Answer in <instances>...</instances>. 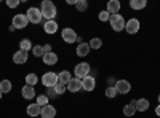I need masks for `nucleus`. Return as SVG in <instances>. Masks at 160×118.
<instances>
[{
  "instance_id": "e433bc0d",
  "label": "nucleus",
  "mask_w": 160,
  "mask_h": 118,
  "mask_svg": "<svg viewBox=\"0 0 160 118\" xmlns=\"http://www.w3.org/2000/svg\"><path fill=\"white\" fill-rule=\"evenodd\" d=\"M77 2H78V0H68L69 5H77Z\"/></svg>"
},
{
  "instance_id": "412c9836",
  "label": "nucleus",
  "mask_w": 160,
  "mask_h": 118,
  "mask_svg": "<svg viewBox=\"0 0 160 118\" xmlns=\"http://www.w3.org/2000/svg\"><path fill=\"white\" fill-rule=\"evenodd\" d=\"M75 53H77V56H87L88 53H90V45L88 43H80L78 46H77V50H75Z\"/></svg>"
},
{
  "instance_id": "7c9ffc66",
  "label": "nucleus",
  "mask_w": 160,
  "mask_h": 118,
  "mask_svg": "<svg viewBox=\"0 0 160 118\" xmlns=\"http://www.w3.org/2000/svg\"><path fill=\"white\" fill-rule=\"evenodd\" d=\"M117 96V89L114 86H109V88H106V97H109V99H114Z\"/></svg>"
},
{
  "instance_id": "c9c22d12",
  "label": "nucleus",
  "mask_w": 160,
  "mask_h": 118,
  "mask_svg": "<svg viewBox=\"0 0 160 118\" xmlns=\"http://www.w3.org/2000/svg\"><path fill=\"white\" fill-rule=\"evenodd\" d=\"M43 53H51V45H43Z\"/></svg>"
},
{
  "instance_id": "58836bf2",
  "label": "nucleus",
  "mask_w": 160,
  "mask_h": 118,
  "mask_svg": "<svg viewBox=\"0 0 160 118\" xmlns=\"http://www.w3.org/2000/svg\"><path fill=\"white\" fill-rule=\"evenodd\" d=\"M158 106H160V94H158Z\"/></svg>"
},
{
  "instance_id": "4468645a",
  "label": "nucleus",
  "mask_w": 160,
  "mask_h": 118,
  "mask_svg": "<svg viewBox=\"0 0 160 118\" xmlns=\"http://www.w3.org/2000/svg\"><path fill=\"white\" fill-rule=\"evenodd\" d=\"M71 80H72V77H71L69 70H62V72H59V73H58V82H59V85L68 86Z\"/></svg>"
},
{
  "instance_id": "f8f14e48",
  "label": "nucleus",
  "mask_w": 160,
  "mask_h": 118,
  "mask_svg": "<svg viewBox=\"0 0 160 118\" xmlns=\"http://www.w3.org/2000/svg\"><path fill=\"white\" fill-rule=\"evenodd\" d=\"M21 94H22V97H24V99L31 101V99H34V97H35V89H34V86L24 85V86H22V89H21Z\"/></svg>"
},
{
  "instance_id": "cd10ccee",
  "label": "nucleus",
  "mask_w": 160,
  "mask_h": 118,
  "mask_svg": "<svg viewBox=\"0 0 160 118\" xmlns=\"http://www.w3.org/2000/svg\"><path fill=\"white\" fill-rule=\"evenodd\" d=\"M37 104H38L40 107L48 106V97H47V94H40V96H37Z\"/></svg>"
},
{
  "instance_id": "a878e982",
  "label": "nucleus",
  "mask_w": 160,
  "mask_h": 118,
  "mask_svg": "<svg viewBox=\"0 0 160 118\" xmlns=\"http://www.w3.org/2000/svg\"><path fill=\"white\" fill-rule=\"evenodd\" d=\"M38 82V78L35 73H28L26 75V85H29V86H35Z\"/></svg>"
},
{
  "instance_id": "b1692460",
  "label": "nucleus",
  "mask_w": 160,
  "mask_h": 118,
  "mask_svg": "<svg viewBox=\"0 0 160 118\" xmlns=\"http://www.w3.org/2000/svg\"><path fill=\"white\" fill-rule=\"evenodd\" d=\"M32 48H34V46H32V43H31L29 38H22V40L19 42V50L26 51V53H28V51H31Z\"/></svg>"
},
{
  "instance_id": "6ab92c4d",
  "label": "nucleus",
  "mask_w": 160,
  "mask_h": 118,
  "mask_svg": "<svg viewBox=\"0 0 160 118\" xmlns=\"http://www.w3.org/2000/svg\"><path fill=\"white\" fill-rule=\"evenodd\" d=\"M135 104H136V101H131L130 104H127V106L123 107V115L125 116H133V115H135V112H136Z\"/></svg>"
},
{
  "instance_id": "4be33fe9",
  "label": "nucleus",
  "mask_w": 160,
  "mask_h": 118,
  "mask_svg": "<svg viewBox=\"0 0 160 118\" xmlns=\"http://www.w3.org/2000/svg\"><path fill=\"white\" fill-rule=\"evenodd\" d=\"M135 107H136V110H139V112H146V110L149 109V101H148V99H138L136 104H135Z\"/></svg>"
},
{
  "instance_id": "5701e85b",
  "label": "nucleus",
  "mask_w": 160,
  "mask_h": 118,
  "mask_svg": "<svg viewBox=\"0 0 160 118\" xmlns=\"http://www.w3.org/2000/svg\"><path fill=\"white\" fill-rule=\"evenodd\" d=\"M146 5H148L146 0H130V7L133 10H142V8H146Z\"/></svg>"
},
{
  "instance_id": "bb28decb",
  "label": "nucleus",
  "mask_w": 160,
  "mask_h": 118,
  "mask_svg": "<svg viewBox=\"0 0 160 118\" xmlns=\"http://www.w3.org/2000/svg\"><path fill=\"white\" fill-rule=\"evenodd\" d=\"M90 50L93 48V50H99L101 46H102V42H101V38H98V37H95V38H91L90 40Z\"/></svg>"
},
{
  "instance_id": "393cba45",
  "label": "nucleus",
  "mask_w": 160,
  "mask_h": 118,
  "mask_svg": "<svg viewBox=\"0 0 160 118\" xmlns=\"http://www.w3.org/2000/svg\"><path fill=\"white\" fill-rule=\"evenodd\" d=\"M0 91H2V94H7L11 91V82L10 80H2L0 82Z\"/></svg>"
},
{
  "instance_id": "9b49d317",
  "label": "nucleus",
  "mask_w": 160,
  "mask_h": 118,
  "mask_svg": "<svg viewBox=\"0 0 160 118\" xmlns=\"http://www.w3.org/2000/svg\"><path fill=\"white\" fill-rule=\"evenodd\" d=\"M26 61H28V53H26V51H22V50L16 51V53L13 54V62L18 64V65L26 64Z\"/></svg>"
},
{
  "instance_id": "a211bd4d",
  "label": "nucleus",
  "mask_w": 160,
  "mask_h": 118,
  "mask_svg": "<svg viewBox=\"0 0 160 118\" xmlns=\"http://www.w3.org/2000/svg\"><path fill=\"white\" fill-rule=\"evenodd\" d=\"M120 2L118 0H111V2H108V11L111 13V15H117V13L120 11Z\"/></svg>"
},
{
  "instance_id": "2eb2a0df",
  "label": "nucleus",
  "mask_w": 160,
  "mask_h": 118,
  "mask_svg": "<svg viewBox=\"0 0 160 118\" xmlns=\"http://www.w3.org/2000/svg\"><path fill=\"white\" fill-rule=\"evenodd\" d=\"M66 88H68L71 93H77V91H80V88H82V80H80V78H72Z\"/></svg>"
},
{
  "instance_id": "20e7f679",
  "label": "nucleus",
  "mask_w": 160,
  "mask_h": 118,
  "mask_svg": "<svg viewBox=\"0 0 160 118\" xmlns=\"http://www.w3.org/2000/svg\"><path fill=\"white\" fill-rule=\"evenodd\" d=\"M109 22H111L112 29H114L115 32H120V31L125 29V19H123L122 15H118V13H117V15H111Z\"/></svg>"
},
{
  "instance_id": "0eeeda50",
  "label": "nucleus",
  "mask_w": 160,
  "mask_h": 118,
  "mask_svg": "<svg viewBox=\"0 0 160 118\" xmlns=\"http://www.w3.org/2000/svg\"><path fill=\"white\" fill-rule=\"evenodd\" d=\"M61 37H62V40H64L66 43H74V42H77V34H75L72 29H69V27L62 29Z\"/></svg>"
},
{
  "instance_id": "f257e3e1",
  "label": "nucleus",
  "mask_w": 160,
  "mask_h": 118,
  "mask_svg": "<svg viewBox=\"0 0 160 118\" xmlns=\"http://www.w3.org/2000/svg\"><path fill=\"white\" fill-rule=\"evenodd\" d=\"M40 11H42V16L47 18L48 21H55L56 16V7L51 0H43L42 5H40Z\"/></svg>"
},
{
  "instance_id": "2f4dec72",
  "label": "nucleus",
  "mask_w": 160,
  "mask_h": 118,
  "mask_svg": "<svg viewBox=\"0 0 160 118\" xmlns=\"http://www.w3.org/2000/svg\"><path fill=\"white\" fill-rule=\"evenodd\" d=\"M98 18H99V21L106 22V21H109V19H111V13L104 10V11H101V13H99V16H98Z\"/></svg>"
},
{
  "instance_id": "39448f33",
  "label": "nucleus",
  "mask_w": 160,
  "mask_h": 118,
  "mask_svg": "<svg viewBox=\"0 0 160 118\" xmlns=\"http://www.w3.org/2000/svg\"><path fill=\"white\" fill-rule=\"evenodd\" d=\"M74 73H75V77L77 78H85V77H88V73H90V64L88 62H80V64H77L75 65V69H74Z\"/></svg>"
},
{
  "instance_id": "f704fd0d",
  "label": "nucleus",
  "mask_w": 160,
  "mask_h": 118,
  "mask_svg": "<svg viewBox=\"0 0 160 118\" xmlns=\"http://www.w3.org/2000/svg\"><path fill=\"white\" fill-rule=\"evenodd\" d=\"M55 96H58V94H56V91H55V88H48V91H47V97L50 99V97H55Z\"/></svg>"
},
{
  "instance_id": "f3484780",
  "label": "nucleus",
  "mask_w": 160,
  "mask_h": 118,
  "mask_svg": "<svg viewBox=\"0 0 160 118\" xmlns=\"http://www.w3.org/2000/svg\"><path fill=\"white\" fill-rule=\"evenodd\" d=\"M42 58H43V62H45L47 65H55V64L58 62V54L53 53V51H51V53H45Z\"/></svg>"
},
{
  "instance_id": "ea45409f",
  "label": "nucleus",
  "mask_w": 160,
  "mask_h": 118,
  "mask_svg": "<svg viewBox=\"0 0 160 118\" xmlns=\"http://www.w3.org/2000/svg\"><path fill=\"white\" fill-rule=\"evenodd\" d=\"M0 99H2V91H0Z\"/></svg>"
},
{
  "instance_id": "aec40b11",
  "label": "nucleus",
  "mask_w": 160,
  "mask_h": 118,
  "mask_svg": "<svg viewBox=\"0 0 160 118\" xmlns=\"http://www.w3.org/2000/svg\"><path fill=\"white\" fill-rule=\"evenodd\" d=\"M43 31H45L47 34H55V32L58 31V24H56V21H47L45 26H43Z\"/></svg>"
},
{
  "instance_id": "c85d7f7f",
  "label": "nucleus",
  "mask_w": 160,
  "mask_h": 118,
  "mask_svg": "<svg viewBox=\"0 0 160 118\" xmlns=\"http://www.w3.org/2000/svg\"><path fill=\"white\" fill-rule=\"evenodd\" d=\"M32 53H34V56H37V58L43 56V54H45V53H43V46H42V45H35V46L32 48Z\"/></svg>"
},
{
  "instance_id": "4c0bfd02",
  "label": "nucleus",
  "mask_w": 160,
  "mask_h": 118,
  "mask_svg": "<svg viewBox=\"0 0 160 118\" xmlns=\"http://www.w3.org/2000/svg\"><path fill=\"white\" fill-rule=\"evenodd\" d=\"M155 115L160 116V106H157V109H155Z\"/></svg>"
},
{
  "instance_id": "6e6552de",
  "label": "nucleus",
  "mask_w": 160,
  "mask_h": 118,
  "mask_svg": "<svg viewBox=\"0 0 160 118\" xmlns=\"http://www.w3.org/2000/svg\"><path fill=\"white\" fill-rule=\"evenodd\" d=\"M28 24H29V21L26 18V15H16L13 18V27H16V29H24Z\"/></svg>"
},
{
  "instance_id": "9d476101",
  "label": "nucleus",
  "mask_w": 160,
  "mask_h": 118,
  "mask_svg": "<svg viewBox=\"0 0 160 118\" xmlns=\"http://www.w3.org/2000/svg\"><path fill=\"white\" fill-rule=\"evenodd\" d=\"M95 86H96V80L93 77H85V78H82V89H85V91H93L95 89Z\"/></svg>"
},
{
  "instance_id": "ddd939ff",
  "label": "nucleus",
  "mask_w": 160,
  "mask_h": 118,
  "mask_svg": "<svg viewBox=\"0 0 160 118\" xmlns=\"http://www.w3.org/2000/svg\"><path fill=\"white\" fill-rule=\"evenodd\" d=\"M55 115H56V109L53 107V106H45V107H42V113H40V116L42 118H55Z\"/></svg>"
},
{
  "instance_id": "473e14b6",
  "label": "nucleus",
  "mask_w": 160,
  "mask_h": 118,
  "mask_svg": "<svg viewBox=\"0 0 160 118\" xmlns=\"http://www.w3.org/2000/svg\"><path fill=\"white\" fill-rule=\"evenodd\" d=\"M66 89H68V88H66L64 85H59V83L55 86V91H56V94H58V96H59V94H64V93H66Z\"/></svg>"
},
{
  "instance_id": "7ed1b4c3",
  "label": "nucleus",
  "mask_w": 160,
  "mask_h": 118,
  "mask_svg": "<svg viewBox=\"0 0 160 118\" xmlns=\"http://www.w3.org/2000/svg\"><path fill=\"white\" fill-rule=\"evenodd\" d=\"M58 83H59V82H58V73H55V72H47V73H43V77H42V85H43V86H47V88H55Z\"/></svg>"
},
{
  "instance_id": "dca6fc26",
  "label": "nucleus",
  "mask_w": 160,
  "mask_h": 118,
  "mask_svg": "<svg viewBox=\"0 0 160 118\" xmlns=\"http://www.w3.org/2000/svg\"><path fill=\"white\" fill-rule=\"evenodd\" d=\"M40 113H42V107H40L37 102L29 104V106H28V115L29 116H38Z\"/></svg>"
},
{
  "instance_id": "72a5a7b5",
  "label": "nucleus",
  "mask_w": 160,
  "mask_h": 118,
  "mask_svg": "<svg viewBox=\"0 0 160 118\" xmlns=\"http://www.w3.org/2000/svg\"><path fill=\"white\" fill-rule=\"evenodd\" d=\"M19 3H21L19 0H8V2H7V5H8L10 8H16Z\"/></svg>"
},
{
  "instance_id": "c756f323",
  "label": "nucleus",
  "mask_w": 160,
  "mask_h": 118,
  "mask_svg": "<svg viewBox=\"0 0 160 118\" xmlns=\"http://www.w3.org/2000/svg\"><path fill=\"white\" fill-rule=\"evenodd\" d=\"M75 7H77V10H78L80 13H83V11H87V8H88V3H87V0H78Z\"/></svg>"
},
{
  "instance_id": "423d86ee",
  "label": "nucleus",
  "mask_w": 160,
  "mask_h": 118,
  "mask_svg": "<svg viewBox=\"0 0 160 118\" xmlns=\"http://www.w3.org/2000/svg\"><path fill=\"white\" fill-rule=\"evenodd\" d=\"M114 88L117 89V94H127L128 91L131 89V85H130V82H127V80H117Z\"/></svg>"
},
{
  "instance_id": "f03ea898",
  "label": "nucleus",
  "mask_w": 160,
  "mask_h": 118,
  "mask_svg": "<svg viewBox=\"0 0 160 118\" xmlns=\"http://www.w3.org/2000/svg\"><path fill=\"white\" fill-rule=\"evenodd\" d=\"M26 18H28V21L32 22V24H40L43 16H42V11H40V8L32 7V8H29L28 11H26Z\"/></svg>"
},
{
  "instance_id": "1a4fd4ad",
  "label": "nucleus",
  "mask_w": 160,
  "mask_h": 118,
  "mask_svg": "<svg viewBox=\"0 0 160 118\" xmlns=\"http://www.w3.org/2000/svg\"><path fill=\"white\" fill-rule=\"evenodd\" d=\"M125 31L131 35V34H136L139 31V21L136 18H131L128 22H125Z\"/></svg>"
}]
</instances>
